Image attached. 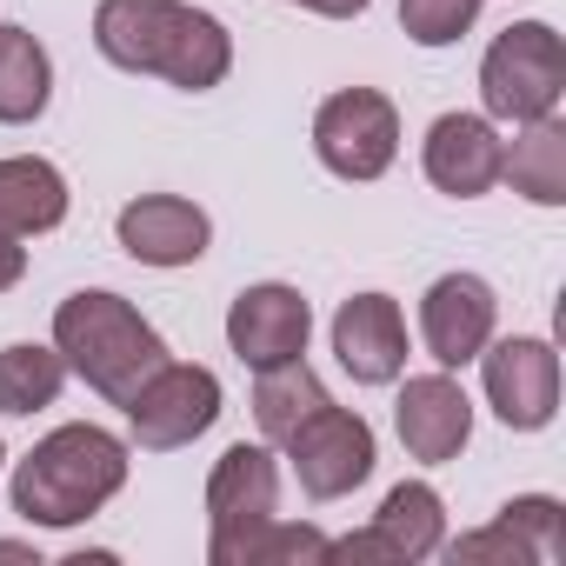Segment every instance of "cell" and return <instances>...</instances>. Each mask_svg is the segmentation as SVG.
<instances>
[{
	"mask_svg": "<svg viewBox=\"0 0 566 566\" xmlns=\"http://www.w3.org/2000/svg\"><path fill=\"white\" fill-rule=\"evenodd\" d=\"M94 48L127 74H160L187 94H207L233 67V41L213 14L187 0H101L94 8Z\"/></svg>",
	"mask_w": 566,
	"mask_h": 566,
	"instance_id": "cell-1",
	"label": "cell"
},
{
	"mask_svg": "<svg viewBox=\"0 0 566 566\" xmlns=\"http://www.w3.org/2000/svg\"><path fill=\"white\" fill-rule=\"evenodd\" d=\"M127 486V447L107 427L48 433L14 473V513L34 526H81Z\"/></svg>",
	"mask_w": 566,
	"mask_h": 566,
	"instance_id": "cell-2",
	"label": "cell"
},
{
	"mask_svg": "<svg viewBox=\"0 0 566 566\" xmlns=\"http://www.w3.org/2000/svg\"><path fill=\"white\" fill-rule=\"evenodd\" d=\"M54 347H61L67 374H81L114 407H127V394L167 360L160 334L120 294H67L61 314H54Z\"/></svg>",
	"mask_w": 566,
	"mask_h": 566,
	"instance_id": "cell-3",
	"label": "cell"
},
{
	"mask_svg": "<svg viewBox=\"0 0 566 566\" xmlns=\"http://www.w3.org/2000/svg\"><path fill=\"white\" fill-rule=\"evenodd\" d=\"M559 94H566V48H559V34L546 21H520V28H506L486 48L480 101H486L493 120H520L526 127V120L553 114Z\"/></svg>",
	"mask_w": 566,
	"mask_h": 566,
	"instance_id": "cell-4",
	"label": "cell"
},
{
	"mask_svg": "<svg viewBox=\"0 0 566 566\" xmlns=\"http://www.w3.org/2000/svg\"><path fill=\"white\" fill-rule=\"evenodd\" d=\"M314 154L340 180H380L400 154V114L374 87H347L314 114Z\"/></svg>",
	"mask_w": 566,
	"mask_h": 566,
	"instance_id": "cell-5",
	"label": "cell"
},
{
	"mask_svg": "<svg viewBox=\"0 0 566 566\" xmlns=\"http://www.w3.org/2000/svg\"><path fill=\"white\" fill-rule=\"evenodd\" d=\"M127 420H134V440L147 453H174L187 440H200L213 420H220V380L207 367H174L160 360L134 394H127Z\"/></svg>",
	"mask_w": 566,
	"mask_h": 566,
	"instance_id": "cell-6",
	"label": "cell"
},
{
	"mask_svg": "<svg viewBox=\"0 0 566 566\" xmlns=\"http://www.w3.org/2000/svg\"><path fill=\"white\" fill-rule=\"evenodd\" d=\"M280 447H287V460H294L307 500H340V493H354V486L374 473V427H367L360 413L334 407V400H327L321 413H307Z\"/></svg>",
	"mask_w": 566,
	"mask_h": 566,
	"instance_id": "cell-7",
	"label": "cell"
},
{
	"mask_svg": "<svg viewBox=\"0 0 566 566\" xmlns=\"http://www.w3.org/2000/svg\"><path fill=\"white\" fill-rule=\"evenodd\" d=\"M273 500H280V473H273V453L266 447H227L213 480H207V520H213V539H207V559L227 566V553L260 526L273 520Z\"/></svg>",
	"mask_w": 566,
	"mask_h": 566,
	"instance_id": "cell-8",
	"label": "cell"
},
{
	"mask_svg": "<svg viewBox=\"0 0 566 566\" xmlns=\"http://www.w3.org/2000/svg\"><path fill=\"white\" fill-rule=\"evenodd\" d=\"M307 301L294 287H280V280H266V287H247L233 307H227V347L260 374V367H280V360H301L307 354Z\"/></svg>",
	"mask_w": 566,
	"mask_h": 566,
	"instance_id": "cell-9",
	"label": "cell"
},
{
	"mask_svg": "<svg viewBox=\"0 0 566 566\" xmlns=\"http://www.w3.org/2000/svg\"><path fill=\"white\" fill-rule=\"evenodd\" d=\"M486 360V400L506 427L533 433L553 420L559 407V354L546 340H500V347H480Z\"/></svg>",
	"mask_w": 566,
	"mask_h": 566,
	"instance_id": "cell-10",
	"label": "cell"
},
{
	"mask_svg": "<svg viewBox=\"0 0 566 566\" xmlns=\"http://www.w3.org/2000/svg\"><path fill=\"white\" fill-rule=\"evenodd\" d=\"M493 314H500V301H493V287H486L480 273H447V280H433L427 301H420L427 354H433L440 367L480 360V347L493 340Z\"/></svg>",
	"mask_w": 566,
	"mask_h": 566,
	"instance_id": "cell-11",
	"label": "cell"
},
{
	"mask_svg": "<svg viewBox=\"0 0 566 566\" xmlns=\"http://www.w3.org/2000/svg\"><path fill=\"white\" fill-rule=\"evenodd\" d=\"M334 354L360 387H387L407 367V321L387 294H354L334 314Z\"/></svg>",
	"mask_w": 566,
	"mask_h": 566,
	"instance_id": "cell-12",
	"label": "cell"
},
{
	"mask_svg": "<svg viewBox=\"0 0 566 566\" xmlns=\"http://www.w3.org/2000/svg\"><path fill=\"white\" fill-rule=\"evenodd\" d=\"M394 427H400V447L427 467L453 460L473 433V400L447 380V374H420L400 387V407H394Z\"/></svg>",
	"mask_w": 566,
	"mask_h": 566,
	"instance_id": "cell-13",
	"label": "cell"
},
{
	"mask_svg": "<svg viewBox=\"0 0 566 566\" xmlns=\"http://www.w3.org/2000/svg\"><path fill=\"white\" fill-rule=\"evenodd\" d=\"M500 134L480 114H440L427 127V180L453 200H473L500 180Z\"/></svg>",
	"mask_w": 566,
	"mask_h": 566,
	"instance_id": "cell-14",
	"label": "cell"
},
{
	"mask_svg": "<svg viewBox=\"0 0 566 566\" xmlns=\"http://www.w3.org/2000/svg\"><path fill=\"white\" fill-rule=\"evenodd\" d=\"M213 227L193 200H174V193H147L134 207H120V247L147 266H193L207 253Z\"/></svg>",
	"mask_w": 566,
	"mask_h": 566,
	"instance_id": "cell-15",
	"label": "cell"
},
{
	"mask_svg": "<svg viewBox=\"0 0 566 566\" xmlns=\"http://www.w3.org/2000/svg\"><path fill=\"white\" fill-rule=\"evenodd\" d=\"M67 220V180L54 160H0V233H54Z\"/></svg>",
	"mask_w": 566,
	"mask_h": 566,
	"instance_id": "cell-16",
	"label": "cell"
},
{
	"mask_svg": "<svg viewBox=\"0 0 566 566\" xmlns=\"http://www.w3.org/2000/svg\"><path fill=\"white\" fill-rule=\"evenodd\" d=\"M500 174L513 180V193H526L539 207H559L566 200V127L553 114L526 120V134L513 140V154H500Z\"/></svg>",
	"mask_w": 566,
	"mask_h": 566,
	"instance_id": "cell-17",
	"label": "cell"
},
{
	"mask_svg": "<svg viewBox=\"0 0 566 566\" xmlns=\"http://www.w3.org/2000/svg\"><path fill=\"white\" fill-rule=\"evenodd\" d=\"M48 94H54L48 48H41L28 28H0V120H8V127L41 120Z\"/></svg>",
	"mask_w": 566,
	"mask_h": 566,
	"instance_id": "cell-18",
	"label": "cell"
},
{
	"mask_svg": "<svg viewBox=\"0 0 566 566\" xmlns=\"http://www.w3.org/2000/svg\"><path fill=\"white\" fill-rule=\"evenodd\" d=\"M321 407H327V387L314 380L307 360L260 367V380H253V420H260L266 440H287V433H294L307 413H321Z\"/></svg>",
	"mask_w": 566,
	"mask_h": 566,
	"instance_id": "cell-19",
	"label": "cell"
},
{
	"mask_svg": "<svg viewBox=\"0 0 566 566\" xmlns=\"http://www.w3.org/2000/svg\"><path fill=\"white\" fill-rule=\"evenodd\" d=\"M374 526L387 533V546L400 553V566H407V559H427V553H440V539H447L440 493H433V486H420V480H400V486L380 500Z\"/></svg>",
	"mask_w": 566,
	"mask_h": 566,
	"instance_id": "cell-20",
	"label": "cell"
},
{
	"mask_svg": "<svg viewBox=\"0 0 566 566\" xmlns=\"http://www.w3.org/2000/svg\"><path fill=\"white\" fill-rule=\"evenodd\" d=\"M61 380H67L61 347H34V340L8 347V354H0V413H41V407H54Z\"/></svg>",
	"mask_w": 566,
	"mask_h": 566,
	"instance_id": "cell-21",
	"label": "cell"
},
{
	"mask_svg": "<svg viewBox=\"0 0 566 566\" xmlns=\"http://www.w3.org/2000/svg\"><path fill=\"white\" fill-rule=\"evenodd\" d=\"M314 566V559H327V533H314V526H280V520H260L233 553H227V566Z\"/></svg>",
	"mask_w": 566,
	"mask_h": 566,
	"instance_id": "cell-22",
	"label": "cell"
},
{
	"mask_svg": "<svg viewBox=\"0 0 566 566\" xmlns=\"http://www.w3.org/2000/svg\"><path fill=\"white\" fill-rule=\"evenodd\" d=\"M500 520L533 546V559H559V546H566V513H559V500L526 493V500H506V506H500Z\"/></svg>",
	"mask_w": 566,
	"mask_h": 566,
	"instance_id": "cell-23",
	"label": "cell"
},
{
	"mask_svg": "<svg viewBox=\"0 0 566 566\" xmlns=\"http://www.w3.org/2000/svg\"><path fill=\"white\" fill-rule=\"evenodd\" d=\"M480 0H400V28L420 41V48H447L473 28Z\"/></svg>",
	"mask_w": 566,
	"mask_h": 566,
	"instance_id": "cell-24",
	"label": "cell"
},
{
	"mask_svg": "<svg viewBox=\"0 0 566 566\" xmlns=\"http://www.w3.org/2000/svg\"><path fill=\"white\" fill-rule=\"evenodd\" d=\"M447 553H453V566H533V546H526L506 520H500V526H486V533L453 539Z\"/></svg>",
	"mask_w": 566,
	"mask_h": 566,
	"instance_id": "cell-25",
	"label": "cell"
},
{
	"mask_svg": "<svg viewBox=\"0 0 566 566\" xmlns=\"http://www.w3.org/2000/svg\"><path fill=\"white\" fill-rule=\"evenodd\" d=\"M21 273H28V247H21V233H0V294H8Z\"/></svg>",
	"mask_w": 566,
	"mask_h": 566,
	"instance_id": "cell-26",
	"label": "cell"
},
{
	"mask_svg": "<svg viewBox=\"0 0 566 566\" xmlns=\"http://www.w3.org/2000/svg\"><path fill=\"white\" fill-rule=\"evenodd\" d=\"M307 8L327 21H354V14H367V0H307Z\"/></svg>",
	"mask_w": 566,
	"mask_h": 566,
	"instance_id": "cell-27",
	"label": "cell"
},
{
	"mask_svg": "<svg viewBox=\"0 0 566 566\" xmlns=\"http://www.w3.org/2000/svg\"><path fill=\"white\" fill-rule=\"evenodd\" d=\"M0 559H34V546H21V539H0ZM41 566V559H34Z\"/></svg>",
	"mask_w": 566,
	"mask_h": 566,
	"instance_id": "cell-28",
	"label": "cell"
}]
</instances>
